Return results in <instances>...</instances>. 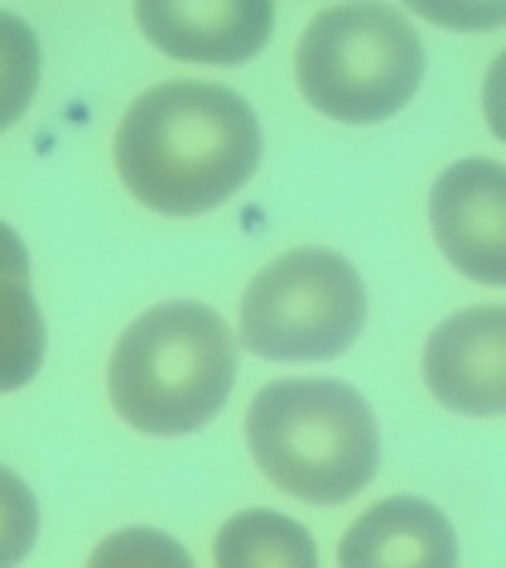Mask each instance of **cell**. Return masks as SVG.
Wrapping results in <instances>:
<instances>
[{"mask_svg": "<svg viewBox=\"0 0 506 568\" xmlns=\"http://www.w3.org/2000/svg\"><path fill=\"white\" fill-rule=\"evenodd\" d=\"M135 24L169 59L236 68L271 44L275 6L271 0H199V6L193 0L189 6L145 0L135 6Z\"/></svg>", "mask_w": 506, "mask_h": 568, "instance_id": "cell-8", "label": "cell"}, {"mask_svg": "<svg viewBox=\"0 0 506 568\" xmlns=\"http://www.w3.org/2000/svg\"><path fill=\"white\" fill-rule=\"evenodd\" d=\"M88 568H193L189 549L179 539H169L164 530H145V525H131V530L107 535L102 545L92 549Z\"/></svg>", "mask_w": 506, "mask_h": 568, "instance_id": "cell-13", "label": "cell"}, {"mask_svg": "<svg viewBox=\"0 0 506 568\" xmlns=\"http://www.w3.org/2000/svg\"><path fill=\"white\" fill-rule=\"evenodd\" d=\"M300 92L333 121H391L425 82V44L391 6L318 10L300 39Z\"/></svg>", "mask_w": 506, "mask_h": 568, "instance_id": "cell-4", "label": "cell"}, {"mask_svg": "<svg viewBox=\"0 0 506 568\" xmlns=\"http://www.w3.org/2000/svg\"><path fill=\"white\" fill-rule=\"evenodd\" d=\"M261 164V121L217 82H160L125 111L117 174L150 212L199 217L242 189Z\"/></svg>", "mask_w": 506, "mask_h": 568, "instance_id": "cell-1", "label": "cell"}, {"mask_svg": "<svg viewBox=\"0 0 506 568\" xmlns=\"http://www.w3.org/2000/svg\"><path fill=\"white\" fill-rule=\"evenodd\" d=\"M367 323V290L347 255L300 246L246 284L242 347L265 362L343 357Z\"/></svg>", "mask_w": 506, "mask_h": 568, "instance_id": "cell-5", "label": "cell"}, {"mask_svg": "<svg viewBox=\"0 0 506 568\" xmlns=\"http://www.w3.org/2000/svg\"><path fill=\"white\" fill-rule=\"evenodd\" d=\"M246 448L285 496L353 501L382 467L376 415L347 381H275L246 409Z\"/></svg>", "mask_w": 506, "mask_h": 568, "instance_id": "cell-3", "label": "cell"}, {"mask_svg": "<svg viewBox=\"0 0 506 568\" xmlns=\"http://www.w3.org/2000/svg\"><path fill=\"white\" fill-rule=\"evenodd\" d=\"M44 314L30 290V251L20 232L0 222V395L24 390L44 366Z\"/></svg>", "mask_w": 506, "mask_h": 568, "instance_id": "cell-10", "label": "cell"}, {"mask_svg": "<svg viewBox=\"0 0 506 568\" xmlns=\"http://www.w3.org/2000/svg\"><path fill=\"white\" fill-rule=\"evenodd\" d=\"M425 386L448 415H506V304L463 308L429 333Z\"/></svg>", "mask_w": 506, "mask_h": 568, "instance_id": "cell-7", "label": "cell"}, {"mask_svg": "<svg viewBox=\"0 0 506 568\" xmlns=\"http://www.w3.org/2000/svg\"><path fill=\"white\" fill-rule=\"evenodd\" d=\"M39 539V501L10 467H0V568H20Z\"/></svg>", "mask_w": 506, "mask_h": 568, "instance_id": "cell-14", "label": "cell"}, {"mask_svg": "<svg viewBox=\"0 0 506 568\" xmlns=\"http://www.w3.org/2000/svg\"><path fill=\"white\" fill-rule=\"evenodd\" d=\"M429 226L458 275L506 290V164H448L429 193Z\"/></svg>", "mask_w": 506, "mask_h": 568, "instance_id": "cell-6", "label": "cell"}, {"mask_svg": "<svg viewBox=\"0 0 506 568\" xmlns=\"http://www.w3.org/2000/svg\"><path fill=\"white\" fill-rule=\"evenodd\" d=\"M337 568H458V539L434 501L391 496L343 535Z\"/></svg>", "mask_w": 506, "mask_h": 568, "instance_id": "cell-9", "label": "cell"}, {"mask_svg": "<svg viewBox=\"0 0 506 568\" xmlns=\"http://www.w3.org/2000/svg\"><path fill=\"white\" fill-rule=\"evenodd\" d=\"M217 568H318L314 535L280 510H242L213 539Z\"/></svg>", "mask_w": 506, "mask_h": 568, "instance_id": "cell-11", "label": "cell"}, {"mask_svg": "<svg viewBox=\"0 0 506 568\" xmlns=\"http://www.w3.org/2000/svg\"><path fill=\"white\" fill-rule=\"evenodd\" d=\"M236 386V337L208 304H160L121 333L107 366L117 415L140 434L179 438L217 419Z\"/></svg>", "mask_w": 506, "mask_h": 568, "instance_id": "cell-2", "label": "cell"}, {"mask_svg": "<svg viewBox=\"0 0 506 568\" xmlns=\"http://www.w3.org/2000/svg\"><path fill=\"white\" fill-rule=\"evenodd\" d=\"M483 111H487V125L492 135L506 145V53H497V63L487 68V82H483Z\"/></svg>", "mask_w": 506, "mask_h": 568, "instance_id": "cell-15", "label": "cell"}, {"mask_svg": "<svg viewBox=\"0 0 506 568\" xmlns=\"http://www.w3.org/2000/svg\"><path fill=\"white\" fill-rule=\"evenodd\" d=\"M39 39L20 16L0 10V131H10L24 111H30L34 92H39Z\"/></svg>", "mask_w": 506, "mask_h": 568, "instance_id": "cell-12", "label": "cell"}]
</instances>
